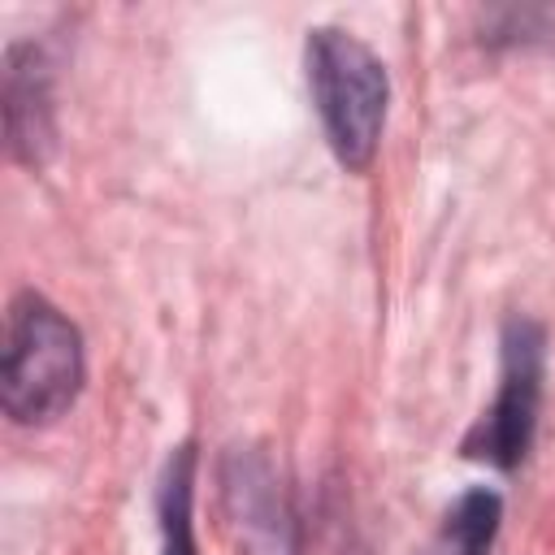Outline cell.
I'll list each match as a JSON object with an SVG mask.
<instances>
[{
	"mask_svg": "<svg viewBox=\"0 0 555 555\" xmlns=\"http://www.w3.org/2000/svg\"><path fill=\"white\" fill-rule=\"evenodd\" d=\"M87 382L78 325L39 291H17L4 312L0 403L13 425L61 421Z\"/></svg>",
	"mask_w": 555,
	"mask_h": 555,
	"instance_id": "cell-1",
	"label": "cell"
},
{
	"mask_svg": "<svg viewBox=\"0 0 555 555\" xmlns=\"http://www.w3.org/2000/svg\"><path fill=\"white\" fill-rule=\"evenodd\" d=\"M304 78L334 160L369 169L390 113V74L382 56L343 26H312L304 39Z\"/></svg>",
	"mask_w": 555,
	"mask_h": 555,
	"instance_id": "cell-2",
	"label": "cell"
},
{
	"mask_svg": "<svg viewBox=\"0 0 555 555\" xmlns=\"http://www.w3.org/2000/svg\"><path fill=\"white\" fill-rule=\"evenodd\" d=\"M542 377H546V330L533 317H507L499 338V390L481 421L464 434L460 451L490 468H520L542 412Z\"/></svg>",
	"mask_w": 555,
	"mask_h": 555,
	"instance_id": "cell-3",
	"label": "cell"
},
{
	"mask_svg": "<svg viewBox=\"0 0 555 555\" xmlns=\"http://www.w3.org/2000/svg\"><path fill=\"white\" fill-rule=\"evenodd\" d=\"M221 503L247 555H295V516L260 451L234 447L221 460Z\"/></svg>",
	"mask_w": 555,
	"mask_h": 555,
	"instance_id": "cell-4",
	"label": "cell"
},
{
	"mask_svg": "<svg viewBox=\"0 0 555 555\" xmlns=\"http://www.w3.org/2000/svg\"><path fill=\"white\" fill-rule=\"evenodd\" d=\"M4 139L9 156L30 169H39L56 143L52 61L30 39H13L4 48Z\"/></svg>",
	"mask_w": 555,
	"mask_h": 555,
	"instance_id": "cell-5",
	"label": "cell"
},
{
	"mask_svg": "<svg viewBox=\"0 0 555 555\" xmlns=\"http://www.w3.org/2000/svg\"><path fill=\"white\" fill-rule=\"evenodd\" d=\"M195 442H178L156 486V533L160 555H195Z\"/></svg>",
	"mask_w": 555,
	"mask_h": 555,
	"instance_id": "cell-6",
	"label": "cell"
},
{
	"mask_svg": "<svg viewBox=\"0 0 555 555\" xmlns=\"http://www.w3.org/2000/svg\"><path fill=\"white\" fill-rule=\"evenodd\" d=\"M499 525H503V494L494 486H473L447 507L429 555H490Z\"/></svg>",
	"mask_w": 555,
	"mask_h": 555,
	"instance_id": "cell-7",
	"label": "cell"
},
{
	"mask_svg": "<svg viewBox=\"0 0 555 555\" xmlns=\"http://www.w3.org/2000/svg\"><path fill=\"white\" fill-rule=\"evenodd\" d=\"M486 43H555V9H499L486 17Z\"/></svg>",
	"mask_w": 555,
	"mask_h": 555,
	"instance_id": "cell-8",
	"label": "cell"
}]
</instances>
